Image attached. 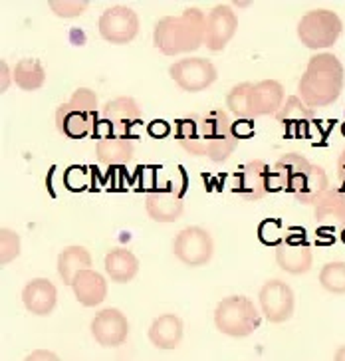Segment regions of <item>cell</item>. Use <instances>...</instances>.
Masks as SVG:
<instances>
[{
    "mask_svg": "<svg viewBox=\"0 0 345 361\" xmlns=\"http://www.w3.org/2000/svg\"><path fill=\"white\" fill-rule=\"evenodd\" d=\"M268 192L286 191L303 207H315L329 189L324 167L310 163L300 153H286L268 171Z\"/></svg>",
    "mask_w": 345,
    "mask_h": 361,
    "instance_id": "obj_1",
    "label": "cell"
},
{
    "mask_svg": "<svg viewBox=\"0 0 345 361\" xmlns=\"http://www.w3.org/2000/svg\"><path fill=\"white\" fill-rule=\"evenodd\" d=\"M345 84V70L339 58L332 52H320L310 58L305 66L298 97L308 107H325L337 102Z\"/></svg>",
    "mask_w": 345,
    "mask_h": 361,
    "instance_id": "obj_2",
    "label": "cell"
},
{
    "mask_svg": "<svg viewBox=\"0 0 345 361\" xmlns=\"http://www.w3.org/2000/svg\"><path fill=\"white\" fill-rule=\"evenodd\" d=\"M207 16L202 11L190 6L178 16H163L155 24L153 44L165 56H178L199 50L205 44Z\"/></svg>",
    "mask_w": 345,
    "mask_h": 361,
    "instance_id": "obj_3",
    "label": "cell"
},
{
    "mask_svg": "<svg viewBox=\"0 0 345 361\" xmlns=\"http://www.w3.org/2000/svg\"><path fill=\"white\" fill-rule=\"evenodd\" d=\"M97 119V96L90 87L75 90L72 97L56 109V128L70 139H84L94 133Z\"/></svg>",
    "mask_w": 345,
    "mask_h": 361,
    "instance_id": "obj_4",
    "label": "cell"
},
{
    "mask_svg": "<svg viewBox=\"0 0 345 361\" xmlns=\"http://www.w3.org/2000/svg\"><path fill=\"white\" fill-rule=\"evenodd\" d=\"M214 326L230 338L252 336L260 326V314L246 296H229L220 300L214 310Z\"/></svg>",
    "mask_w": 345,
    "mask_h": 361,
    "instance_id": "obj_5",
    "label": "cell"
},
{
    "mask_svg": "<svg viewBox=\"0 0 345 361\" xmlns=\"http://www.w3.org/2000/svg\"><path fill=\"white\" fill-rule=\"evenodd\" d=\"M141 107L133 97H115L99 109V119L94 135L102 137H133V131L141 123Z\"/></svg>",
    "mask_w": 345,
    "mask_h": 361,
    "instance_id": "obj_6",
    "label": "cell"
},
{
    "mask_svg": "<svg viewBox=\"0 0 345 361\" xmlns=\"http://www.w3.org/2000/svg\"><path fill=\"white\" fill-rule=\"evenodd\" d=\"M238 141L226 111L214 109L202 116V157H209L212 163H224L236 151Z\"/></svg>",
    "mask_w": 345,
    "mask_h": 361,
    "instance_id": "obj_7",
    "label": "cell"
},
{
    "mask_svg": "<svg viewBox=\"0 0 345 361\" xmlns=\"http://www.w3.org/2000/svg\"><path fill=\"white\" fill-rule=\"evenodd\" d=\"M344 22L334 11H310L298 22V38L310 50H325L332 48L341 36Z\"/></svg>",
    "mask_w": 345,
    "mask_h": 361,
    "instance_id": "obj_8",
    "label": "cell"
},
{
    "mask_svg": "<svg viewBox=\"0 0 345 361\" xmlns=\"http://www.w3.org/2000/svg\"><path fill=\"white\" fill-rule=\"evenodd\" d=\"M188 179L181 169V177L175 183H169L167 189L161 191H151L145 197V211L151 221L155 223H175L178 216L185 211L183 197L187 192Z\"/></svg>",
    "mask_w": 345,
    "mask_h": 361,
    "instance_id": "obj_9",
    "label": "cell"
},
{
    "mask_svg": "<svg viewBox=\"0 0 345 361\" xmlns=\"http://www.w3.org/2000/svg\"><path fill=\"white\" fill-rule=\"evenodd\" d=\"M276 262L288 274H305L314 264V250L305 240L303 228H290L282 245L276 246Z\"/></svg>",
    "mask_w": 345,
    "mask_h": 361,
    "instance_id": "obj_10",
    "label": "cell"
},
{
    "mask_svg": "<svg viewBox=\"0 0 345 361\" xmlns=\"http://www.w3.org/2000/svg\"><path fill=\"white\" fill-rule=\"evenodd\" d=\"M173 252L183 264L197 268L205 266L214 255V240L207 228L187 226L175 236Z\"/></svg>",
    "mask_w": 345,
    "mask_h": 361,
    "instance_id": "obj_11",
    "label": "cell"
},
{
    "mask_svg": "<svg viewBox=\"0 0 345 361\" xmlns=\"http://www.w3.org/2000/svg\"><path fill=\"white\" fill-rule=\"evenodd\" d=\"M169 75L183 92L195 94L214 84L219 72L207 58H185V60H177L169 68Z\"/></svg>",
    "mask_w": 345,
    "mask_h": 361,
    "instance_id": "obj_12",
    "label": "cell"
},
{
    "mask_svg": "<svg viewBox=\"0 0 345 361\" xmlns=\"http://www.w3.org/2000/svg\"><path fill=\"white\" fill-rule=\"evenodd\" d=\"M97 28L105 42L119 44V46L129 44L133 42L139 34V16L129 6L115 4L99 16Z\"/></svg>",
    "mask_w": 345,
    "mask_h": 361,
    "instance_id": "obj_13",
    "label": "cell"
},
{
    "mask_svg": "<svg viewBox=\"0 0 345 361\" xmlns=\"http://www.w3.org/2000/svg\"><path fill=\"white\" fill-rule=\"evenodd\" d=\"M260 308L264 318L272 324H284L293 316L296 310V296L293 290L282 280H268L260 288Z\"/></svg>",
    "mask_w": 345,
    "mask_h": 361,
    "instance_id": "obj_14",
    "label": "cell"
},
{
    "mask_svg": "<svg viewBox=\"0 0 345 361\" xmlns=\"http://www.w3.org/2000/svg\"><path fill=\"white\" fill-rule=\"evenodd\" d=\"M276 121L280 123L288 139H310L314 135V109L305 106L298 96L288 97L284 102L280 111L276 114Z\"/></svg>",
    "mask_w": 345,
    "mask_h": 361,
    "instance_id": "obj_15",
    "label": "cell"
},
{
    "mask_svg": "<svg viewBox=\"0 0 345 361\" xmlns=\"http://www.w3.org/2000/svg\"><path fill=\"white\" fill-rule=\"evenodd\" d=\"M238 30V16L229 4H217L207 14V34L205 46L210 52H220L234 38Z\"/></svg>",
    "mask_w": 345,
    "mask_h": 361,
    "instance_id": "obj_16",
    "label": "cell"
},
{
    "mask_svg": "<svg viewBox=\"0 0 345 361\" xmlns=\"http://www.w3.org/2000/svg\"><path fill=\"white\" fill-rule=\"evenodd\" d=\"M92 336L104 348H119L129 336V322L117 308L99 310L92 319Z\"/></svg>",
    "mask_w": 345,
    "mask_h": 361,
    "instance_id": "obj_17",
    "label": "cell"
},
{
    "mask_svg": "<svg viewBox=\"0 0 345 361\" xmlns=\"http://www.w3.org/2000/svg\"><path fill=\"white\" fill-rule=\"evenodd\" d=\"M268 171L270 167L260 159L248 161L232 175V192L241 195L246 201H260L268 192Z\"/></svg>",
    "mask_w": 345,
    "mask_h": 361,
    "instance_id": "obj_18",
    "label": "cell"
},
{
    "mask_svg": "<svg viewBox=\"0 0 345 361\" xmlns=\"http://www.w3.org/2000/svg\"><path fill=\"white\" fill-rule=\"evenodd\" d=\"M284 85L278 80H262L248 90V116L250 119L262 116H276L284 106Z\"/></svg>",
    "mask_w": 345,
    "mask_h": 361,
    "instance_id": "obj_19",
    "label": "cell"
},
{
    "mask_svg": "<svg viewBox=\"0 0 345 361\" xmlns=\"http://www.w3.org/2000/svg\"><path fill=\"white\" fill-rule=\"evenodd\" d=\"M22 304L34 316H50L58 304V290L48 278H34L22 288Z\"/></svg>",
    "mask_w": 345,
    "mask_h": 361,
    "instance_id": "obj_20",
    "label": "cell"
},
{
    "mask_svg": "<svg viewBox=\"0 0 345 361\" xmlns=\"http://www.w3.org/2000/svg\"><path fill=\"white\" fill-rule=\"evenodd\" d=\"M72 290L75 300L82 306L94 308V306H99L107 298V280H105L104 274L95 272L94 268H87L73 278Z\"/></svg>",
    "mask_w": 345,
    "mask_h": 361,
    "instance_id": "obj_21",
    "label": "cell"
},
{
    "mask_svg": "<svg viewBox=\"0 0 345 361\" xmlns=\"http://www.w3.org/2000/svg\"><path fill=\"white\" fill-rule=\"evenodd\" d=\"M185 334V324L178 318L177 314H161L159 318L153 319V324L149 326V341L157 348V350H175L183 340Z\"/></svg>",
    "mask_w": 345,
    "mask_h": 361,
    "instance_id": "obj_22",
    "label": "cell"
},
{
    "mask_svg": "<svg viewBox=\"0 0 345 361\" xmlns=\"http://www.w3.org/2000/svg\"><path fill=\"white\" fill-rule=\"evenodd\" d=\"M315 221L327 228H345V191L329 187L325 195L317 201Z\"/></svg>",
    "mask_w": 345,
    "mask_h": 361,
    "instance_id": "obj_23",
    "label": "cell"
},
{
    "mask_svg": "<svg viewBox=\"0 0 345 361\" xmlns=\"http://www.w3.org/2000/svg\"><path fill=\"white\" fill-rule=\"evenodd\" d=\"M105 272L117 284H127L139 274V258L127 248H114L105 255Z\"/></svg>",
    "mask_w": 345,
    "mask_h": 361,
    "instance_id": "obj_24",
    "label": "cell"
},
{
    "mask_svg": "<svg viewBox=\"0 0 345 361\" xmlns=\"http://www.w3.org/2000/svg\"><path fill=\"white\" fill-rule=\"evenodd\" d=\"M175 139L195 157H202V114H188L175 121Z\"/></svg>",
    "mask_w": 345,
    "mask_h": 361,
    "instance_id": "obj_25",
    "label": "cell"
},
{
    "mask_svg": "<svg viewBox=\"0 0 345 361\" xmlns=\"http://www.w3.org/2000/svg\"><path fill=\"white\" fill-rule=\"evenodd\" d=\"M92 255L85 246L72 245L66 246L60 256H58V274L62 278L63 284L72 286L73 278L78 276L82 270L92 268Z\"/></svg>",
    "mask_w": 345,
    "mask_h": 361,
    "instance_id": "obj_26",
    "label": "cell"
},
{
    "mask_svg": "<svg viewBox=\"0 0 345 361\" xmlns=\"http://www.w3.org/2000/svg\"><path fill=\"white\" fill-rule=\"evenodd\" d=\"M133 141L127 137H102L95 143V155L104 165H126L133 159Z\"/></svg>",
    "mask_w": 345,
    "mask_h": 361,
    "instance_id": "obj_27",
    "label": "cell"
},
{
    "mask_svg": "<svg viewBox=\"0 0 345 361\" xmlns=\"http://www.w3.org/2000/svg\"><path fill=\"white\" fill-rule=\"evenodd\" d=\"M46 82V70L40 64V60L34 58H24L14 66V84L24 92H34L40 90Z\"/></svg>",
    "mask_w": 345,
    "mask_h": 361,
    "instance_id": "obj_28",
    "label": "cell"
},
{
    "mask_svg": "<svg viewBox=\"0 0 345 361\" xmlns=\"http://www.w3.org/2000/svg\"><path fill=\"white\" fill-rule=\"evenodd\" d=\"M320 284L329 294H345V262H327L320 270Z\"/></svg>",
    "mask_w": 345,
    "mask_h": 361,
    "instance_id": "obj_29",
    "label": "cell"
},
{
    "mask_svg": "<svg viewBox=\"0 0 345 361\" xmlns=\"http://www.w3.org/2000/svg\"><path fill=\"white\" fill-rule=\"evenodd\" d=\"M248 90H250V82H242V84L234 85L226 96V107L241 119H250L248 116Z\"/></svg>",
    "mask_w": 345,
    "mask_h": 361,
    "instance_id": "obj_30",
    "label": "cell"
},
{
    "mask_svg": "<svg viewBox=\"0 0 345 361\" xmlns=\"http://www.w3.org/2000/svg\"><path fill=\"white\" fill-rule=\"evenodd\" d=\"M18 255H20V236L12 228L2 226V231H0V260H2V264L12 262Z\"/></svg>",
    "mask_w": 345,
    "mask_h": 361,
    "instance_id": "obj_31",
    "label": "cell"
},
{
    "mask_svg": "<svg viewBox=\"0 0 345 361\" xmlns=\"http://www.w3.org/2000/svg\"><path fill=\"white\" fill-rule=\"evenodd\" d=\"M284 234L286 233L282 231V223L278 219H266L258 226V238H260L262 245L266 246L282 245Z\"/></svg>",
    "mask_w": 345,
    "mask_h": 361,
    "instance_id": "obj_32",
    "label": "cell"
},
{
    "mask_svg": "<svg viewBox=\"0 0 345 361\" xmlns=\"http://www.w3.org/2000/svg\"><path fill=\"white\" fill-rule=\"evenodd\" d=\"M50 8L56 16L60 18H75L80 14H84L87 8V2H78V0H52Z\"/></svg>",
    "mask_w": 345,
    "mask_h": 361,
    "instance_id": "obj_33",
    "label": "cell"
},
{
    "mask_svg": "<svg viewBox=\"0 0 345 361\" xmlns=\"http://www.w3.org/2000/svg\"><path fill=\"white\" fill-rule=\"evenodd\" d=\"M147 131H149V135H151V137L163 139V137H167L169 133H171V126H169L167 121H163V119H155V121H151V123H149Z\"/></svg>",
    "mask_w": 345,
    "mask_h": 361,
    "instance_id": "obj_34",
    "label": "cell"
},
{
    "mask_svg": "<svg viewBox=\"0 0 345 361\" xmlns=\"http://www.w3.org/2000/svg\"><path fill=\"white\" fill-rule=\"evenodd\" d=\"M24 361H62L50 350H34Z\"/></svg>",
    "mask_w": 345,
    "mask_h": 361,
    "instance_id": "obj_35",
    "label": "cell"
},
{
    "mask_svg": "<svg viewBox=\"0 0 345 361\" xmlns=\"http://www.w3.org/2000/svg\"><path fill=\"white\" fill-rule=\"evenodd\" d=\"M232 129H234V135H236L238 139L252 135V123L248 121V119H242V121H238V123H232Z\"/></svg>",
    "mask_w": 345,
    "mask_h": 361,
    "instance_id": "obj_36",
    "label": "cell"
},
{
    "mask_svg": "<svg viewBox=\"0 0 345 361\" xmlns=\"http://www.w3.org/2000/svg\"><path fill=\"white\" fill-rule=\"evenodd\" d=\"M337 180L341 183V187L345 189V147L341 149V153L337 157Z\"/></svg>",
    "mask_w": 345,
    "mask_h": 361,
    "instance_id": "obj_37",
    "label": "cell"
},
{
    "mask_svg": "<svg viewBox=\"0 0 345 361\" xmlns=\"http://www.w3.org/2000/svg\"><path fill=\"white\" fill-rule=\"evenodd\" d=\"M334 361H345V345L337 348V351H335V355H334Z\"/></svg>",
    "mask_w": 345,
    "mask_h": 361,
    "instance_id": "obj_38",
    "label": "cell"
},
{
    "mask_svg": "<svg viewBox=\"0 0 345 361\" xmlns=\"http://www.w3.org/2000/svg\"><path fill=\"white\" fill-rule=\"evenodd\" d=\"M341 133L345 135V114H344V121H341Z\"/></svg>",
    "mask_w": 345,
    "mask_h": 361,
    "instance_id": "obj_39",
    "label": "cell"
},
{
    "mask_svg": "<svg viewBox=\"0 0 345 361\" xmlns=\"http://www.w3.org/2000/svg\"><path fill=\"white\" fill-rule=\"evenodd\" d=\"M341 240H344V243H345V228H344V231H341Z\"/></svg>",
    "mask_w": 345,
    "mask_h": 361,
    "instance_id": "obj_40",
    "label": "cell"
}]
</instances>
